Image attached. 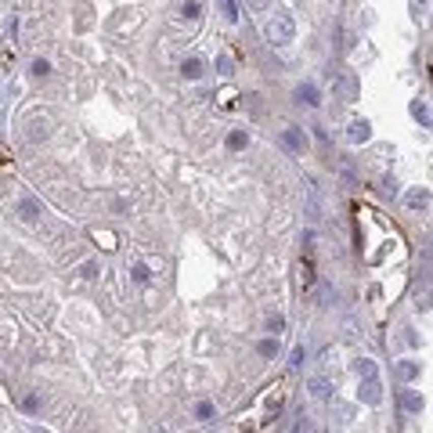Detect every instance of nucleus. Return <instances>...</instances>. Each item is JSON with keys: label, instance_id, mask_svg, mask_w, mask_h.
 <instances>
[{"label": "nucleus", "instance_id": "obj_1", "mask_svg": "<svg viewBox=\"0 0 433 433\" xmlns=\"http://www.w3.org/2000/svg\"><path fill=\"white\" fill-rule=\"evenodd\" d=\"M293 33H296V25H293V18H285V15H278V18L267 25L271 44H289V40H293Z\"/></svg>", "mask_w": 433, "mask_h": 433}, {"label": "nucleus", "instance_id": "obj_2", "mask_svg": "<svg viewBox=\"0 0 433 433\" xmlns=\"http://www.w3.org/2000/svg\"><path fill=\"white\" fill-rule=\"evenodd\" d=\"M358 397H361L365 405H379V401H383V393H379V379H376V376H365V383H361V390H358Z\"/></svg>", "mask_w": 433, "mask_h": 433}, {"label": "nucleus", "instance_id": "obj_3", "mask_svg": "<svg viewBox=\"0 0 433 433\" xmlns=\"http://www.w3.org/2000/svg\"><path fill=\"white\" fill-rule=\"evenodd\" d=\"M282 141H285V145H289V148H293L296 155H303V152H307V145H310V141H307V134H303L300 127H285Z\"/></svg>", "mask_w": 433, "mask_h": 433}, {"label": "nucleus", "instance_id": "obj_4", "mask_svg": "<svg viewBox=\"0 0 433 433\" xmlns=\"http://www.w3.org/2000/svg\"><path fill=\"white\" fill-rule=\"evenodd\" d=\"M18 217H22L25 224H33V220H40V217H44V206L36 203V199H29V195H25V199L18 203Z\"/></svg>", "mask_w": 433, "mask_h": 433}, {"label": "nucleus", "instance_id": "obj_5", "mask_svg": "<svg viewBox=\"0 0 433 433\" xmlns=\"http://www.w3.org/2000/svg\"><path fill=\"white\" fill-rule=\"evenodd\" d=\"M347 137H350V145H365V141L372 137V127H368L365 120H354L350 130H347Z\"/></svg>", "mask_w": 433, "mask_h": 433}, {"label": "nucleus", "instance_id": "obj_6", "mask_svg": "<svg viewBox=\"0 0 433 433\" xmlns=\"http://www.w3.org/2000/svg\"><path fill=\"white\" fill-rule=\"evenodd\" d=\"M51 137V123L40 120V116H33L29 120V141H47Z\"/></svg>", "mask_w": 433, "mask_h": 433}, {"label": "nucleus", "instance_id": "obj_7", "mask_svg": "<svg viewBox=\"0 0 433 433\" xmlns=\"http://www.w3.org/2000/svg\"><path fill=\"white\" fill-rule=\"evenodd\" d=\"M296 101L307 105V108H314V105H318V87H314V83H300L296 87Z\"/></svg>", "mask_w": 433, "mask_h": 433}, {"label": "nucleus", "instance_id": "obj_8", "mask_svg": "<svg viewBox=\"0 0 433 433\" xmlns=\"http://www.w3.org/2000/svg\"><path fill=\"white\" fill-rule=\"evenodd\" d=\"M181 72H184V80H199L203 76V58H184Z\"/></svg>", "mask_w": 433, "mask_h": 433}, {"label": "nucleus", "instance_id": "obj_9", "mask_svg": "<svg viewBox=\"0 0 433 433\" xmlns=\"http://www.w3.org/2000/svg\"><path fill=\"white\" fill-rule=\"evenodd\" d=\"M246 145H249V134H246V130H231V134H227V148H231V152H242Z\"/></svg>", "mask_w": 433, "mask_h": 433}, {"label": "nucleus", "instance_id": "obj_10", "mask_svg": "<svg viewBox=\"0 0 433 433\" xmlns=\"http://www.w3.org/2000/svg\"><path fill=\"white\" fill-rule=\"evenodd\" d=\"M401 408H405V412H422V397H419V393H412V390H405V393H401Z\"/></svg>", "mask_w": 433, "mask_h": 433}, {"label": "nucleus", "instance_id": "obj_11", "mask_svg": "<svg viewBox=\"0 0 433 433\" xmlns=\"http://www.w3.org/2000/svg\"><path fill=\"white\" fill-rule=\"evenodd\" d=\"M397 376H401L405 383H412V379H419V365H415V361H401V365H397Z\"/></svg>", "mask_w": 433, "mask_h": 433}, {"label": "nucleus", "instance_id": "obj_12", "mask_svg": "<svg viewBox=\"0 0 433 433\" xmlns=\"http://www.w3.org/2000/svg\"><path fill=\"white\" fill-rule=\"evenodd\" d=\"M256 354H260V358H274V354H278V343H274V339H260Z\"/></svg>", "mask_w": 433, "mask_h": 433}, {"label": "nucleus", "instance_id": "obj_13", "mask_svg": "<svg viewBox=\"0 0 433 433\" xmlns=\"http://www.w3.org/2000/svg\"><path fill=\"white\" fill-rule=\"evenodd\" d=\"M426 203H429V191H426V188H419V191L408 195V206H412V210H419V206H426Z\"/></svg>", "mask_w": 433, "mask_h": 433}, {"label": "nucleus", "instance_id": "obj_14", "mask_svg": "<svg viewBox=\"0 0 433 433\" xmlns=\"http://www.w3.org/2000/svg\"><path fill=\"white\" fill-rule=\"evenodd\" d=\"M130 278H134L137 285H148V278H152V271H148L145 264H134V271H130Z\"/></svg>", "mask_w": 433, "mask_h": 433}, {"label": "nucleus", "instance_id": "obj_15", "mask_svg": "<svg viewBox=\"0 0 433 433\" xmlns=\"http://www.w3.org/2000/svg\"><path fill=\"white\" fill-rule=\"evenodd\" d=\"M339 94H343V98H354V94H358V83H354V76H343V80H339Z\"/></svg>", "mask_w": 433, "mask_h": 433}, {"label": "nucleus", "instance_id": "obj_16", "mask_svg": "<svg viewBox=\"0 0 433 433\" xmlns=\"http://www.w3.org/2000/svg\"><path fill=\"white\" fill-rule=\"evenodd\" d=\"M181 15H184V18H199V15H203V4H199V0H188V4L181 8Z\"/></svg>", "mask_w": 433, "mask_h": 433}, {"label": "nucleus", "instance_id": "obj_17", "mask_svg": "<svg viewBox=\"0 0 433 433\" xmlns=\"http://www.w3.org/2000/svg\"><path fill=\"white\" fill-rule=\"evenodd\" d=\"M412 112H415V120H422V127H429V108H426V101H415Z\"/></svg>", "mask_w": 433, "mask_h": 433}, {"label": "nucleus", "instance_id": "obj_18", "mask_svg": "<svg viewBox=\"0 0 433 433\" xmlns=\"http://www.w3.org/2000/svg\"><path fill=\"white\" fill-rule=\"evenodd\" d=\"M310 393L314 397H329V383L325 379H310Z\"/></svg>", "mask_w": 433, "mask_h": 433}, {"label": "nucleus", "instance_id": "obj_19", "mask_svg": "<svg viewBox=\"0 0 433 433\" xmlns=\"http://www.w3.org/2000/svg\"><path fill=\"white\" fill-rule=\"evenodd\" d=\"M195 415H199V419H203V422H210V419H213V415H217V408H213V405H210V401H203V405H199V408H195Z\"/></svg>", "mask_w": 433, "mask_h": 433}, {"label": "nucleus", "instance_id": "obj_20", "mask_svg": "<svg viewBox=\"0 0 433 433\" xmlns=\"http://www.w3.org/2000/svg\"><path fill=\"white\" fill-rule=\"evenodd\" d=\"M267 329H271V332H282V329H285V318H282V314H271V318H267Z\"/></svg>", "mask_w": 433, "mask_h": 433}, {"label": "nucleus", "instance_id": "obj_21", "mask_svg": "<svg viewBox=\"0 0 433 433\" xmlns=\"http://www.w3.org/2000/svg\"><path fill=\"white\" fill-rule=\"evenodd\" d=\"M47 72H51V62H44V58L33 62V76H47Z\"/></svg>", "mask_w": 433, "mask_h": 433}, {"label": "nucleus", "instance_id": "obj_22", "mask_svg": "<svg viewBox=\"0 0 433 433\" xmlns=\"http://www.w3.org/2000/svg\"><path fill=\"white\" fill-rule=\"evenodd\" d=\"M358 372H361V376H376V361L361 358V361H358Z\"/></svg>", "mask_w": 433, "mask_h": 433}, {"label": "nucleus", "instance_id": "obj_23", "mask_svg": "<svg viewBox=\"0 0 433 433\" xmlns=\"http://www.w3.org/2000/svg\"><path fill=\"white\" fill-rule=\"evenodd\" d=\"M303 361H307V350H303V347H296V350H293V361H289V365H293V368H300Z\"/></svg>", "mask_w": 433, "mask_h": 433}, {"label": "nucleus", "instance_id": "obj_24", "mask_svg": "<svg viewBox=\"0 0 433 433\" xmlns=\"http://www.w3.org/2000/svg\"><path fill=\"white\" fill-rule=\"evenodd\" d=\"M80 274H83V278H98V264H94V260H91V264H83V267H80Z\"/></svg>", "mask_w": 433, "mask_h": 433}, {"label": "nucleus", "instance_id": "obj_25", "mask_svg": "<svg viewBox=\"0 0 433 433\" xmlns=\"http://www.w3.org/2000/svg\"><path fill=\"white\" fill-rule=\"evenodd\" d=\"M36 408H40V401H36L33 393H29V397H25V412H36Z\"/></svg>", "mask_w": 433, "mask_h": 433}, {"label": "nucleus", "instance_id": "obj_26", "mask_svg": "<svg viewBox=\"0 0 433 433\" xmlns=\"http://www.w3.org/2000/svg\"><path fill=\"white\" fill-rule=\"evenodd\" d=\"M217 69L220 72H231V58H217Z\"/></svg>", "mask_w": 433, "mask_h": 433}, {"label": "nucleus", "instance_id": "obj_27", "mask_svg": "<svg viewBox=\"0 0 433 433\" xmlns=\"http://www.w3.org/2000/svg\"><path fill=\"white\" fill-rule=\"evenodd\" d=\"M249 4H253V8H267V0H249Z\"/></svg>", "mask_w": 433, "mask_h": 433}, {"label": "nucleus", "instance_id": "obj_28", "mask_svg": "<svg viewBox=\"0 0 433 433\" xmlns=\"http://www.w3.org/2000/svg\"><path fill=\"white\" fill-rule=\"evenodd\" d=\"M0 163H8V152H4V148H0Z\"/></svg>", "mask_w": 433, "mask_h": 433}, {"label": "nucleus", "instance_id": "obj_29", "mask_svg": "<svg viewBox=\"0 0 433 433\" xmlns=\"http://www.w3.org/2000/svg\"><path fill=\"white\" fill-rule=\"evenodd\" d=\"M224 4H227V0H224Z\"/></svg>", "mask_w": 433, "mask_h": 433}]
</instances>
